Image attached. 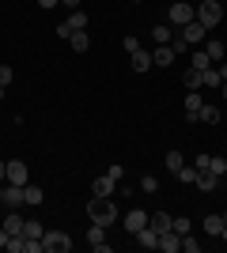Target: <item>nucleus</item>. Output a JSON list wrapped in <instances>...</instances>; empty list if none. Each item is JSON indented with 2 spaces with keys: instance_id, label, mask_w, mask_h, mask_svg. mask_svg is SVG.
Here are the masks:
<instances>
[{
  "instance_id": "nucleus-1",
  "label": "nucleus",
  "mask_w": 227,
  "mask_h": 253,
  "mask_svg": "<svg viewBox=\"0 0 227 253\" xmlns=\"http://www.w3.org/2000/svg\"><path fill=\"white\" fill-rule=\"evenodd\" d=\"M87 215H91V223H98V227H110V223H114V197H91V201H87Z\"/></svg>"
},
{
  "instance_id": "nucleus-2",
  "label": "nucleus",
  "mask_w": 227,
  "mask_h": 253,
  "mask_svg": "<svg viewBox=\"0 0 227 253\" xmlns=\"http://www.w3.org/2000/svg\"><path fill=\"white\" fill-rule=\"evenodd\" d=\"M220 19H224L220 0H201V4H197V23H205L208 31H212V27H220Z\"/></svg>"
},
{
  "instance_id": "nucleus-3",
  "label": "nucleus",
  "mask_w": 227,
  "mask_h": 253,
  "mask_svg": "<svg viewBox=\"0 0 227 253\" xmlns=\"http://www.w3.org/2000/svg\"><path fill=\"white\" fill-rule=\"evenodd\" d=\"M42 250L45 253H68L72 250V238H68L65 231H45L42 234Z\"/></svg>"
},
{
  "instance_id": "nucleus-4",
  "label": "nucleus",
  "mask_w": 227,
  "mask_h": 253,
  "mask_svg": "<svg viewBox=\"0 0 227 253\" xmlns=\"http://www.w3.org/2000/svg\"><path fill=\"white\" fill-rule=\"evenodd\" d=\"M72 31H87V11H84V8H76L72 15L57 27V34H61V38H72Z\"/></svg>"
},
{
  "instance_id": "nucleus-5",
  "label": "nucleus",
  "mask_w": 227,
  "mask_h": 253,
  "mask_svg": "<svg viewBox=\"0 0 227 253\" xmlns=\"http://www.w3.org/2000/svg\"><path fill=\"white\" fill-rule=\"evenodd\" d=\"M189 19H197V8L185 4V0H174L171 4V27H185Z\"/></svg>"
},
{
  "instance_id": "nucleus-6",
  "label": "nucleus",
  "mask_w": 227,
  "mask_h": 253,
  "mask_svg": "<svg viewBox=\"0 0 227 253\" xmlns=\"http://www.w3.org/2000/svg\"><path fill=\"white\" fill-rule=\"evenodd\" d=\"M87 242H91V250H95V253H110L106 227H98V223H91V231H87Z\"/></svg>"
},
{
  "instance_id": "nucleus-7",
  "label": "nucleus",
  "mask_w": 227,
  "mask_h": 253,
  "mask_svg": "<svg viewBox=\"0 0 227 253\" xmlns=\"http://www.w3.org/2000/svg\"><path fill=\"white\" fill-rule=\"evenodd\" d=\"M27 163H19V159H8V185H27Z\"/></svg>"
},
{
  "instance_id": "nucleus-8",
  "label": "nucleus",
  "mask_w": 227,
  "mask_h": 253,
  "mask_svg": "<svg viewBox=\"0 0 227 253\" xmlns=\"http://www.w3.org/2000/svg\"><path fill=\"white\" fill-rule=\"evenodd\" d=\"M178 31L185 34V42H189V45H197L201 38H205V31H208V27H205V23H197V19H189L185 27H178Z\"/></svg>"
},
{
  "instance_id": "nucleus-9",
  "label": "nucleus",
  "mask_w": 227,
  "mask_h": 253,
  "mask_svg": "<svg viewBox=\"0 0 227 253\" xmlns=\"http://www.w3.org/2000/svg\"><path fill=\"white\" fill-rule=\"evenodd\" d=\"M171 223H174V215H171V211H151V215H148V227H151L155 234L171 231Z\"/></svg>"
},
{
  "instance_id": "nucleus-10",
  "label": "nucleus",
  "mask_w": 227,
  "mask_h": 253,
  "mask_svg": "<svg viewBox=\"0 0 227 253\" xmlns=\"http://www.w3.org/2000/svg\"><path fill=\"white\" fill-rule=\"evenodd\" d=\"M91 197H114V178H110V174H98V178L91 181Z\"/></svg>"
},
{
  "instance_id": "nucleus-11",
  "label": "nucleus",
  "mask_w": 227,
  "mask_h": 253,
  "mask_svg": "<svg viewBox=\"0 0 227 253\" xmlns=\"http://www.w3.org/2000/svg\"><path fill=\"white\" fill-rule=\"evenodd\" d=\"M144 227H148V211H125V231L129 234L144 231Z\"/></svg>"
},
{
  "instance_id": "nucleus-12",
  "label": "nucleus",
  "mask_w": 227,
  "mask_h": 253,
  "mask_svg": "<svg viewBox=\"0 0 227 253\" xmlns=\"http://www.w3.org/2000/svg\"><path fill=\"white\" fill-rule=\"evenodd\" d=\"M201 106H205L201 91H185V117H189V121H197V114H201Z\"/></svg>"
},
{
  "instance_id": "nucleus-13",
  "label": "nucleus",
  "mask_w": 227,
  "mask_h": 253,
  "mask_svg": "<svg viewBox=\"0 0 227 253\" xmlns=\"http://www.w3.org/2000/svg\"><path fill=\"white\" fill-rule=\"evenodd\" d=\"M23 223H27V219H23L19 211H15V208H8V215H4V223H0V227H4L8 234H23Z\"/></svg>"
},
{
  "instance_id": "nucleus-14",
  "label": "nucleus",
  "mask_w": 227,
  "mask_h": 253,
  "mask_svg": "<svg viewBox=\"0 0 227 253\" xmlns=\"http://www.w3.org/2000/svg\"><path fill=\"white\" fill-rule=\"evenodd\" d=\"M129 61H133V72H148V68H155V64H151V53H148V49L129 53Z\"/></svg>"
},
{
  "instance_id": "nucleus-15",
  "label": "nucleus",
  "mask_w": 227,
  "mask_h": 253,
  "mask_svg": "<svg viewBox=\"0 0 227 253\" xmlns=\"http://www.w3.org/2000/svg\"><path fill=\"white\" fill-rule=\"evenodd\" d=\"M151 64L171 68V64H174V49H171V45H155V53H151Z\"/></svg>"
},
{
  "instance_id": "nucleus-16",
  "label": "nucleus",
  "mask_w": 227,
  "mask_h": 253,
  "mask_svg": "<svg viewBox=\"0 0 227 253\" xmlns=\"http://www.w3.org/2000/svg\"><path fill=\"white\" fill-rule=\"evenodd\" d=\"M4 208H23V185H4Z\"/></svg>"
},
{
  "instance_id": "nucleus-17",
  "label": "nucleus",
  "mask_w": 227,
  "mask_h": 253,
  "mask_svg": "<svg viewBox=\"0 0 227 253\" xmlns=\"http://www.w3.org/2000/svg\"><path fill=\"white\" fill-rule=\"evenodd\" d=\"M159 250L163 253H178V250H182V238H178L174 231H163L159 234Z\"/></svg>"
},
{
  "instance_id": "nucleus-18",
  "label": "nucleus",
  "mask_w": 227,
  "mask_h": 253,
  "mask_svg": "<svg viewBox=\"0 0 227 253\" xmlns=\"http://www.w3.org/2000/svg\"><path fill=\"white\" fill-rule=\"evenodd\" d=\"M42 197H45V193L38 189V185H31V181L23 185V204H31V208H38V204H42Z\"/></svg>"
},
{
  "instance_id": "nucleus-19",
  "label": "nucleus",
  "mask_w": 227,
  "mask_h": 253,
  "mask_svg": "<svg viewBox=\"0 0 227 253\" xmlns=\"http://www.w3.org/2000/svg\"><path fill=\"white\" fill-rule=\"evenodd\" d=\"M151 38H155V45H167L174 38V27L171 23H159V27H151Z\"/></svg>"
},
{
  "instance_id": "nucleus-20",
  "label": "nucleus",
  "mask_w": 227,
  "mask_h": 253,
  "mask_svg": "<svg viewBox=\"0 0 227 253\" xmlns=\"http://www.w3.org/2000/svg\"><path fill=\"white\" fill-rule=\"evenodd\" d=\"M182 84H185V91H201V68L189 64V68L182 72Z\"/></svg>"
},
{
  "instance_id": "nucleus-21",
  "label": "nucleus",
  "mask_w": 227,
  "mask_h": 253,
  "mask_svg": "<svg viewBox=\"0 0 227 253\" xmlns=\"http://www.w3.org/2000/svg\"><path fill=\"white\" fill-rule=\"evenodd\" d=\"M136 242H140L144 250H159V234L151 231V227H144V231H136Z\"/></svg>"
},
{
  "instance_id": "nucleus-22",
  "label": "nucleus",
  "mask_w": 227,
  "mask_h": 253,
  "mask_svg": "<svg viewBox=\"0 0 227 253\" xmlns=\"http://www.w3.org/2000/svg\"><path fill=\"white\" fill-rule=\"evenodd\" d=\"M68 42H72L76 53H87V49H91V38H87V31H72V38H68Z\"/></svg>"
},
{
  "instance_id": "nucleus-23",
  "label": "nucleus",
  "mask_w": 227,
  "mask_h": 253,
  "mask_svg": "<svg viewBox=\"0 0 227 253\" xmlns=\"http://www.w3.org/2000/svg\"><path fill=\"white\" fill-rule=\"evenodd\" d=\"M197 121H205V125H220V110L216 106H201V114H197Z\"/></svg>"
},
{
  "instance_id": "nucleus-24",
  "label": "nucleus",
  "mask_w": 227,
  "mask_h": 253,
  "mask_svg": "<svg viewBox=\"0 0 227 253\" xmlns=\"http://www.w3.org/2000/svg\"><path fill=\"white\" fill-rule=\"evenodd\" d=\"M220 84H224V80H220L216 68H205V72H201V87H212V91H220Z\"/></svg>"
},
{
  "instance_id": "nucleus-25",
  "label": "nucleus",
  "mask_w": 227,
  "mask_h": 253,
  "mask_svg": "<svg viewBox=\"0 0 227 253\" xmlns=\"http://www.w3.org/2000/svg\"><path fill=\"white\" fill-rule=\"evenodd\" d=\"M220 231H224V215H216V211L205 215V234H216V238H220Z\"/></svg>"
},
{
  "instance_id": "nucleus-26",
  "label": "nucleus",
  "mask_w": 227,
  "mask_h": 253,
  "mask_svg": "<svg viewBox=\"0 0 227 253\" xmlns=\"http://www.w3.org/2000/svg\"><path fill=\"white\" fill-rule=\"evenodd\" d=\"M163 163H167V170H171V174H178V170L185 167V159H182V151H167V159H163Z\"/></svg>"
},
{
  "instance_id": "nucleus-27",
  "label": "nucleus",
  "mask_w": 227,
  "mask_h": 253,
  "mask_svg": "<svg viewBox=\"0 0 227 253\" xmlns=\"http://www.w3.org/2000/svg\"><path fill=\"white\" fill-rule=\"evenodd\" d=\"M216 185H220V178H216V174H208V170L201 174V178H197V189H201V193H212Z\"/></svg>"
},
{
  "instance_id": "nucleus-28",
  "label": "nucleus",
  "mask_w": 227,
  "mask_h": 253,
  "mask_svg": "<svg viewBox=\"0 0 227 253\" xmlns=\"http://www.w3.org/2000/svg\"><path fill=\"white\" fill-rule=\"evenodd\" d=\"M174 178H178V181H185V185H197V178H201V170H197V167H182L178 174H174Z\"/></svg>"
},
{
  "instance_id": "nucleus-29",
  "label": "nucleus",
  "mask_w": 227,
  "mask_h": 253,
  "mask_svg": "<svg viewBox=\"0 0 227 253\" xmlns=\"http://www.w3.org/2000/svg\"><path fill=\"white\" fill-rule=\"evenodd\" d=\"M23 234H27V238H42L45 227H42L38 219H27V223H23Z\"/></svg>"
},
{
  "instance_id": "nucleus-30",
  "label": "nucleus",
  "mask_w": 227,
  "mask_h": 253,
  "mask_svg": "<svg viewBox=\"0 0 227 253\" xmlns=\"http://www.w3.org/2000/svg\"><path fill=\"white\" fill-rule=\"evenodd\" d=\"M205 53H208V61H212V64L224 61V42H216V38H212V42L205 45Z\"/></svg>"
},
{
  "instance_id": "nucleus-31",
  "label": "nucleus",
  "mask_w": 227,
  "mask_h": 253,
  "mask_svg": "<svg viewBox=\"0 0 227 253\" xmlns=\"http://www.w3.org/2000/svg\"><path fill=\"white\" fill-rule=\"evenodd\" d=\"M208 174L224 178V174H227V159H224V155H212V163H208Z\"/></svg>"
},
{
  "instance_id": "nucleus-32",
  "label": "nucleus",
  "mask_w": 227,
  "mask_h": 253,
  "mask_svg": "<svg viewBox=\"0 0 227 253\" xmlns=\"http://www.w3.org/2000/svg\"><path fill=\"white\" fill-rule=\"evenodd\" d=\"M189 227H193V223L185 219V215H174V223H171V231L178 234V238H182V234H189Z\"/></svg>"
},
{
  "instance_id": "nucleus-33",
  "label": "nucleus",
  "mask_w": 227,
  "mask_h": 253,
  "mask_svg": "<svg viewBox=\"0 0 227 253\" xmlns=\"http://www.w3.org/2000/svg\"><path fill=\"white\" fill-rule=\"evenodd\" d=\"M167 45H171V49H174V57H178V53H185V49H189V42H185V34H182V31L174 34V38H171V42H167Z\"/></svg>"
},
{
  "instance_id": "nucleus-34",
  "label": "nucleus",
  "mask_w": 227,
  "mask_h": 253,
  "mask_svg": "<svg viewBox=\"0 0 227 253\" xmlns=\"http://www.w3.org/2000/svg\"><path fill=\"white\" fill-rule=\"evenodd\" d=\"M193 68H201V72H205V68H212V61H208V53H205V49H197V53H193Z\"/></svg>"
},
{
  "instance_id": "nucleus-35",
  "label": "nucleus",
  "mask_w": 227,
  "mask_h": 253,
  "mask_svg": "<svg viewBox=\"0 0 227 253\" xmlns=\"http://www.w3.org/2000/svg\"><path fill=\"white\" fill-rule=\"evenodd\" d=\"M182 250L185 253H201V242H197L193 234H182Z\"/></svg>"
},
{
  "instance_id": "nucleus-36",
  "label": "nucleus",
  "mask_w": 227,
  "mask_h": 253,
  "mask_svg": "<svg viewBox=\"0 0 227 253\" xmlns=\"http://www.w3.org/2000/svg\"><path fill=\"white\" fill-rule=\"evenodd\" d=\"M208 163H212V155H208V151H201V155H197V163H193V167L201 170V174H205V170H208Z\"/></svg>"
},
{
  "instance_id": "nucleus-37",
  "label": "nucleus",
  "mask_w": 227,
  "mask_h": 253,
  "mask_svg": "<svg viewBox=\"0 0 227 253\" xmlns=\"http://www.w3.org/2000/svg\"><path fill=\"white\" fill-rule=\"evenodd\" d=\"M11 84V64H0V87Z\"/></svg>"
},
{
  "instance_id": "nucleus-38",
  "label": "nucleus",
  "mask_w": 227,
  "mask_h": 253,
  "mask_svg": "<svg viewBox=\"0 0 227 253\" xmlns=\"http://www.w3.org/2000/svg\"><path fill=\"white\" fill-rule=\"evenodd\" d=\"M121 45H125V53H136V49H140V38H133V34H129Z\"/></svg>"
},
{
  "instance_id": "nucleus-39",
  "label": "nucleus",
  "mask_w": 227,
  "mask_h": 253,
  "mask_svg": "<svg viewBox=\"0 0 227 253\" xmlns=\"http://www.w3.org/2000/svg\"><path fill=\"white\" fill-rule=\"evenodd\" d=\"M155 189H159V181L151 178V174H144V193H155Z\"/></svg>"
},
{
  "instance_id": "nucleus-40",
  "label": "nucleus",
  "mask_w": 227,
  "mask_h": 253,
  "mask_svg": "<svg viewBox=\"0 0 227 253\" xmlns=\"http://www.w3.org/2000/svg\"><path fill=\"white\" fill-rule=\"evenodd\" d=\"M8 238H11V234L4 231V227H0V250H4V246H8Z\"/></svg>"
},
{
  "instance_id": "nucleus-41",
  "label": "nucleus",
  "mask_w": 227,
  "mask_h": 253,
  "mask_svg": "<svg viewBox=\"0 0 227 253\" xmlns=\"http://www.w3.org/2000/svg\"><path fill=\"white\" fill-rule=\"evenodd\" d=\"M61 4H65V8H72V11H76V8H80V4H84V0H61Z\"/></svg>"
},
{
  "instance_id": "nucleus-42",
  "label": "nucleus",
  "mask_w": 227,
  "mask_h": 253,
  "mask_svg": "<svg viewBox=\"0 0 227 253\" xmlns=\"http://www.w3.org/2000/svg\"><path fill=\"white\" fill-rule=\"evenodd\" d=\"M0 181H8V163H0Z\"/></svg>"
},
{
  "instance_id": "nucleus-43",
  "label": "nucleus",
  "mask_w": 227,
  "mask_h": 253,
  "mask_svg": "<svg viewBox=\"0 0 227 253\" xmlns=\"http://www.w3.org/2000/svg\"><path fill=\"white\" fill-rule=\"evenodd\" d=\"M38 4H42V8H53V4H61V0H38Z\"/></svg>"
},
{
  "instance_id": "nucleus-44",
  "label": "nucleus",
  "mask_w": 227,
  "mask_h": 253,
  "mask_svg": "<svg viewBox=\"0 0 227 253\" xmlns=\"http://www.w3.org/2000/svg\"><path fill=\"white\" fill-rule=\"evenodd\" d=\"M220 95H224V102H227V80H224V84H220Z\"/></svg>"
},
{
  "instance_id": "nucleus-45",
  "label": "nucleus",
  "mask_w": 227,
  "mask_h": 253,
  "mask_svg": "<svg viewBox=\"0 0 227 253\" xmlns=\"http://www.w3.org/2000/svg\"><path fill=\"white\" fill-rule=\"evenodd\" d=\"M220 238H224V242H227V223H224V231H220Z\"/></svg>"
},
{
  "instance_id": "nucleus-46",
  "label": "nucleus",
  "mask_w": 227,
  "mask_h": 253,
  "mask_svg": "<svg viewBox=\"0 0 227 253\" xmlns=\"http://www.w3.org/2000/svg\"><path fill=\"white\" fill-rule=\"evenodd\" d=\"M0 204H4V181H0Z\"/></svg>"
},
{
  "instance_id": "nucleus-47",
  "label": "nucleus",
  "mask_w": 227,
  "mask_h": 253,
  "mask_svg": "<svg viewBox=\"0 0 227 253\" xmlns=\"http://www.w3.org/2000/svg\"><path fill=\"white\" fill-rule=\"evenodd\" d=\"M4 91H8V87H0V98H4Z\"/></svg>"
},
{
  "instance_id": "nucleus-48",
  "label": "nucleus",
  "mask_w": 227,
  "mask_h": 253,
  "mask_svg": "<svg viewBox=\"0 0 227 253\" xmlns=\"http://www.w3.org/2000/svg\"><path fill=\"white\" fill-rule=\"evenodd\" d=\"M136 4H140V0H136Z\"/></svg>"
},
{
  "instance_id": "nucleus-49",
  "label": "nucleus",
  "mask_w": 227,
  "mask_h": 253,
  "mask_svg": "<svg viewBox=\"0 0 227 253\" xmlns=\"http://www.w3.org/2000/svg\"><path fill=\"white\" fill-rule=\"evenodd\" d=\"M224 159H227V155H224Z\"/></svg>"
}]
</instances>
